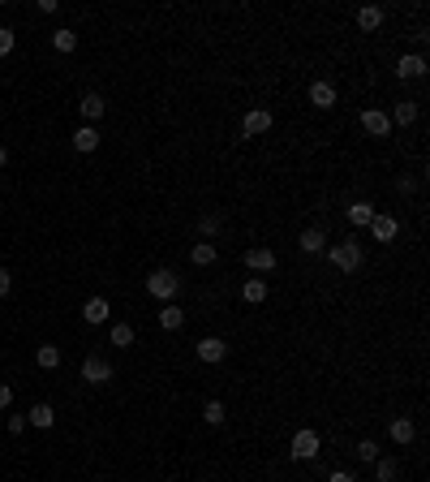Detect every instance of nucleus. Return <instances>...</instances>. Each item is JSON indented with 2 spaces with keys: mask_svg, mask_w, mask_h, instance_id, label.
<instances>
[{
  "mask_svg": "<svg viewBox=\"0 0 430 482\" xmlns=\"http://www.w3.org/2000/svg\"><path fill=\"white\" fill-rule=\"evenodd\" d=\"M202 417H206L211 426H219V422H224V405H219V400H206V405H202Z\"/></svg>",
  "mask_w": 430,
  "mask_h": 482,
  "instance_id": "cd10ccee",
  "label": "nucleus"
},
{
  "mask_svg": "<svg viewBox=\"0 0 430 482\" xmlns=\"http://www.w3.org/2000/svg\"><path fill=\"white\" fill-rule=\"evenodd\" d=\"M9 431H13V435H22V431H26V413H9Z\"/></svg>",
  "mask_w": 430,
  "mask_h": 482,
  "instance_id": "2f4dec72",
  "label": "nucleus"
},
{
  "mask_svg": "<svg viewBox=\"0 0 430 482\" xmlns=\"http://www.w3.org/2000/svg\"><path fill=\"white\" fill-rule=\"evenodd\" d=\"M9 288H13V276H9L5 267H0V297H9Z\"/></svg>",
  "mask_w": 430,
  "mask_h": 482,
  "instance_id": "473e14b6",
  "label": "nucleus"
},
{
  "mask_svg": "<svg viewBox=\"0 0 430 482\" xmlns=\"http://www.w3.org/2000/svg\"><path fill=\"white\" fill-rule=\"evenodd\" d=\"M301 250H306V254H318V250H327V237L318 233V229H306V233H301Z\"/></svg>",
  "mask_w": 430,
  "mask_h": 482,
  "instance_id": "5701e85b",
  "label": "nucleus"
},
{
  "mask_svg": "<svg viewBox=\"0 0 430 482\" xmlns=\"http://www.w3.org/2000/svg\"><path fill=\"white\" fill-rule=\"evenodd\" d=\"M215 259H219L215 241H194V250H189V263H194V267H211Z\"/></svg>",
  "mask_w": 430,
  "mask_h": 482,
  "instance_id": "9d476101",
  "label": "nucleus"
},
{
  "mask_svg": "<svg viewBox=\"0 0 430 482\" xmlns=\"http://www.w3.org/2000/svg\"><path fill=\"white\" fill-rule=\"evenodd\" d=\"M387 121H396V125H413V121H418V104H396V112H392V117Z\"/></svg>",
  "mask_w": 430,
  "mask_h": 482,
  "instance_id": "393cba45",
  "label": "nucleus"
},
{
  "mask_svg": "<svg viewBox=\"0 0 430 482\" xmlns=\"http://www.w3.org/2000/svg\"><path fill=\"white\" fill-rule=\"evenodd\" d=\"M396 474H401V461H392V457H379L374 461V478L379 482H396Z\"/></svg>",
  "mask_w": 430,
  "mask_h": 482,
  "instance_id": "6ab92c4d",
  "label": "nucleus"
},
{
  "mask_svg": "<svg viewBox=\"0 0 430 482\" xmlns=\"http://www.w3.org/2000/svg\"><path fill=\"white\" fill-rule=\"evenodd\" d=\"M108 314H112V306H108L104 297H86V306H82L86 323H108Z\"/></svg>",
  "mask_w": 430,
  "mask_h": 482,
  "instance_id": "9b49d317",
  "label": "nucleus"
},
{
  "mask_svg": "<svg viewBox=\"0 0 430 482\" xmlns=\"http://www.w3.org/2000/svg\"><path fill=\"white\" fill-rule=\"evenodd\" d=\"M327 259H331L336 271H357L361 267V246L357 241H336V246L327 250Z\"/></svg>",
  "mask_w": 430,
  "mask_h": 482,
  "instance_id": "f03ea898",
  "label": "nucleus"
},
{
  "mask_svg": "<svg viewBox=\"0 0 430 482\" xmlns=\"http://www.w3.org/2000/svg\"><path fill=\"white\" fill-rule=\"evenodd\" d=\"M327 482H357V478L348 474V470H331V478H327Z\"/></svg>",
  "mask_w": 430,
  "mask_h": 482,
  "instance_id": "72a5a7b5",
  "label": "nucleus"
},
{
  "mask_svg": "<svg viewBox=\"0 0 430 482\" xmlns=\"http://www.w3.org/2000/svg\"><path fill=\"white\" fill-rule=\"evenodd\" d=\"M198 233H202V237H215V233H219V216H202V220H198Z\"/></svg>",
  "mask_w": 430,
  "mask_h": 482,
  "instance_id": "c756f323",
  "label": "nucleus"
},
{
  "mask_svg": "<svg viewBox=\"0 0 430 482\" xmlns=\"http://www.w3.org/2000/svg\"><path fill=\"white\" fill-rule=\"evenodd\" d=\"M73 147L82 151V155H86V151H95V147H99V130H95V125H82V130L73 134Z\"/></svg>",
  "mask_w": 430,
  "mask_h": 482,
  "instance_id": "dca6fc26",
  "label": "nucleus"
},
{
  "mask_svg": "<svg viewBox=\"0 0 430 482\" xmlns=\"http://www.w3.org/2000/svg\"><path fill=\"white\" fill-rule=\"evenodd\" d=\"M310 104L314 108H336V87L331 82H310Z\"/></svg>",
  "mask_w": 430,
  "mask_h": 482,
  "instance_id": "f8f14e48",
  "label": "nucleus"
},
{
  "mask_svg": "<svg viewBox=\"0 0 430 482\" xmlns=\"http://www.w3.org/2000/svg\"><path fill=\"white\" fill-rule=\"evenodd\" d=\"M159 328H164V332H181V328H185V310L168 301V306L159 310Z\"/></svg>",
  "mask_w": 430,
  "mask_h": 482,
  "instance_id": "ddd939ff",
  "label": "nucleus"
},
{
  "mask_svg": "<svg viewBox=\"0 0 430 482\" xmlns=\"http://www.w3.org/2000/svg\"><path fill=\"white\" fill-rule=\"evenodd\" d=\"M9 52H13V30L0 26V56H9Z\"/></svg>",
  "mask_w": 430,
  "mask_h": 482,
  "instance_id": "7c9ffc66",
  "label": "nucleus"
},
{
  "mask_svg": "<svg viewBox=\"0 0 430 482\" xmlns=\"http://www.w3.org/2000/svg\"><path fill=\"white\" fill-rule=\"evenodd\" d=\"M5 164H9V151H5V147H0V168H5Z\"/></svg>",
  "mask_w": 430,
  "mask_h": 482,
  "instance_id": "c9c22d12",
  "label": "nucleus"
},
{
  "mask_svg": "<svg viewBox=\"0 0 430 482\" xmlns=\"http://www.w3.org/2000/svg\"><path fill=\"white\" fill-rule=\"evenodd\" d=\"M374 216H379V211H374L370 203H348V224H357V229H366Z\"/></svg>",
  "mask_w": 430,
  "mask_h": 482,
  "instance_id": "f3484780",
  "label": "nucleus"
},
{
  "mask_svg": "<svg viewBox=\"0 0 430 482\" xmlns=\"http://www.w3.org/2000/svg\"><path fill=\"white\" fill-rule=\"evenodd\" d=\"M267 130H272V112H267V108L246 112V121H241V134H246V138H259V134H267Z\"/></svg>",
  "mask_w": 430,
  "mask_h": 482,
  "instance_id": "39448f33",
  "label": "nucleus"
},
{
  "mask_svg": "<svg viewBox=\"0 0 430 482\" xmlns=\"http://www.w3.org/2000/svg\"><path fill=\"white\" fill-rule=\"evenodd\" d=\"M26 422L39 426V431H47V426H56V409H52V405H35V409L26 413Z\"/></svg>",
  "mask_w": 430,
  "mask_h": 482,
  "instance_id": "4468645a",
  "label": "nucleus"
},
{
  "mask_svg": "<svg viewBox=\"0 0 430 482\" xmlns=\"http://www.w3.org/2000/svg\"><path fill=\"white\" fill-rule=\"evenodd\" d=\"M9 400H13V388H9V383H0V409H9Z\"/></svg>",
  "mask_w": 430,
  "mask_h": 482,
  "instance_id": "f704fd0d",
  "label": "nucleus"
},
{
  "mask_svg": "<svg viewBox=\"0 0 430 482\" xmlns=\"http://www.w3.org/2000/svg\"><path fill=\"white\" fill-rule=\"evenodd\" d=\"M77 108H82V117H86V121L95 125V121H99V117H104V108H108V104L99 100V95H86V100H82V104H77Z\"/></svg>",
  "mask_w": 430,
  "mask_h": 482,
  "instance_id": "412c9836",
  "label": "nucleus"
},
{
  "mask_svg": "<svg viewBox=\"0 0 430 482\" xmlns=\"http://www.w3.org/2000/svg\"><path fill=\"white\" fill-rule=\"evenodd\" d=\"M224 353H228V345L219 341V336H206V341H198V362H206V366L224 362Z\"/></svg>",
  "mask_w": 430,
  "mask_h": 482,
  "instance_id": "0eeeda50",
  "label": "nucleus"
},
{
  "mask_svg": "<svg viewBox=\"0 0 430 482\" xmlns=\"http://www.w3.org/2000/svg\"><path fill=\"white\" fill-rule=\"evenodd\" d=\"M289 457H293V461H314V457H318V435H314L310 426H301L297 435H293V444H289Z\"/></svg>",
  "mask_w": 430,
  "mask_h": 482,
  "instance_id": "7ed1b4c3",
  "label": "nucleus"
},
{
  "mask_svg": "<svg viewBox=\"0 0 430 482\" xmlns=\"http://www.w3.org/2000/svg\"><path fill=\"white\" fill-rule=\"evenodd\" d=\"M52 47H56V52H73V47H77V35H73V30H56V35H52Z\"/></svg>",
  "mask_w": 430,
  "mask_h": 482,
  "instance_id": "a878e982",
  "label": "nucleus"
},
{
  "mask_svg": "<svg viewBox=\"0 0 430 482\" xmlns=\"http://www.w3.org/2000/svg\"><path fill=\"white\" fill-rule=\"evenodd\" d=\"M357 457H361L366 465H370V461H379V444H374V439H361V444H357Z\"/></svg>",
  "mask_w": 430,
  "mask_h": 482,
  "instance_id": "c85d7f7f",
  "label": "nucleus"
},
{
  "mask_svg": "<svg viewBox=\"0 0 430 482\" xmlns=\"http://www.w3.org/2000/svg\"><path fill=\"white\" fill-rule=\"evenodd\" d=\"M112 345L130 349V345H134V328H130V323H112Z\"/></svg>",
  "mask_w": 430,
  "mask_h": 482,
  "instance_id": "bb28decb",
  "label": "nucleus"
},
{
  "mask_svg": "<svg viewBox=\"0 0 430 482\" xmlns=\"http://www.w3.org/2000/svg\"><path fill=\"white\" fill-rule=\"evenodd\" d=\"M241 297L250 301V306H259V301H267V280H246Z\"/></svg>",
  "mask_w": 430,
  "mask_h": 482,
  "instance_id": "b1692460",
  "label": "nucleus"
},
{
  "mask_svg": "<svg viewBox=\"0 0 430 482\" xmlns=\"http://www.w3.org/2000/svg\"><path fill=\"white\" fill-rule=\"evenodd\" d=\"M35 362L43 366V371H56V366H60V349H56V345H39Z\"/></svg>",
  "mask_w": 430,
  "mask_h": 482,
  "instance_id": "4be33fe9",
  "label": "nucleus"
},
{
  "mask_svg": "<svg viewBox=\"0 0 430 482\" xmlns=\"http://www.w3.org/2000/svg\"><path fill=\"white\" fill-rule=\"evenodd\" d=\"M361 130H366V134H374V138H387V134H392V121H387V112H379V108H366V112H361Z\"/></svg>",
  "mask_w": 430,
  "mask_h": 482,
  "instance_id": "20e7f679",
  "label": "nucleus"
},
{
  "mask_svg": "<svg viewBox=\"0 0 430 482\" xmlns=\"http://www.w3.org/2000/svg\"><path fill=\"white\" fill-rule=\"evenodd\" d=\"M177 288H181V280H177V271H168V267H159V271H151V276H147V293L159 297L164 306L177 297Z\"/></svg>",
  "mask_w": 430,
  "mask_h": 482,
  "instance_id": "f257e3e1",
  "label": "nucleus"
},
{
  "mask_svg": "<svg viewBox=\"0 0 430 482\" xmlns=\"http://www.w3.org/2000/svg\"><path fill=\"white\" fill-rule=\"evenodd\" d=\"M396 73H401V78H422V73H426V56H418V52H413V56H401Z\"/></svg>",
  "mask_w": 430,
  "mask_h": 482,
  "instance_id": "2eb2a0df",
  "label": "nucleus"
},
{
  "mask_svg": "<svg viewBox=\"0 0 430 482\" xmlns=\"http://www.w3.org/2000/svg\"><path fill=\"white\" fill-rule=\"evenodd\" d=\"M82 379L95 383V388H104V383L112 379V366H108L104 358H86V362H82Z\"/></svg>",
  "mask_w": 430,
  "mask_h": 482,
  "instance_id": "423d86ee",
  "label": "nucleus"
},
{
  "mask_svg": "<svg viewBox=\"0 0 430 482\" xmlns=\"http://www.w3.org/2000/svg\"><path fill=\"white\" fill-rule=\"evenodd\" d=\"M357 26H361V30H379V26H383V9H379V5L357 9Z\"/></svg>",
  "mask_w": 430,
  "mask_h": 482,
  "instance_id": "a211bd4d",
  "label": "nucleus"
},
{
  "mask_svg": "<svg viewBox=\"0 0 430 482\" xmlns=\"http://www.w3.org/2000/svg\"><path fill=\"white\" fill-rule=\"evenodd\" d=\"M366 229H370L374 241H396V229H401V224H396L392 216H374L370 224H366Z\"/></svg>",
  "mask_w": 430,
  "mask_h": 482,
  "instance_id": "1a4fd4ad",
  "label": "nucleus"
},
{
  "mask_svg": "<svg viewBox=\"0 0 430 482\" xmlns=\"http://www.w3.org/2000/svg\"><path fill=\"white\" fill-rule=\"evenodd\" d=\"M413 435H418V426H413L409 417H396V422H392V439L396 444H413Z\"/></svg>",
  "mask_w": 430,
  "mask_h": 482,
  "instance_id": "aec40b11",
  "label": "nucleus"
},
{
  "mask_svg": "<svg viewBox=\"0 0 430 482\" xmlns=\"http://www.w3.org/2000/svg\"><path fill=\"white\" fill-rule=\"evenodd\" d=\"M246 267L250 271H276V250H263V246L246 250Z\"/></svg>",
  "mask_w": 430,
  "mask_h": 482,
  "instance_id": "6e6552de",
  "label": "nucleus"
}]
</instances>
